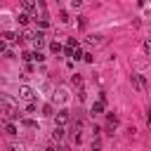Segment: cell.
<instances>
[{
	"label": "cell",
	"mask_w": 151,
	"mask_h": 151,
	"mask_svg": "<svg viewBox=\"0 0 151 151\" xmlns=\"http://www.w3.org/2000/svg\"><path fill=\"white\" fill-rule=\"evenodd\" d=\"M130 80H132V85H134L137 90H144V87H146V80H144V76H139V73H132Z\"/></svg>",
	"instance_id": "3957f363"
},
{
	"label": "cell",
	"mask_w": 151,
	"mask_h": 151,
	"mask_svg": "<svg viewBox=\"0 0 151 151\" xmlns=\"http://www.w3.org/2000/svg\"><path fill=\"white\" fill-rule=\"evenodd\" d=\"M9 151H24V146H21V144H12V146H9Z\"/></svg>",
	"instance_id": "d6986e66"
},
{
	"label": "cell",
	"mask_w": 151,
	"mask_h": 151,
	"mask_svg": "<svg viewBox=\"0 0 151 151\" xmlns=\"http://www.w3.org/2000/svg\"><path fill=\"white\" fill-rule=\"evenodd\" d=\"M5 40H17V35H14L12 31H7V33H5Z\"/></svg>",
	"instance_id": "e0dca14e"
},
{
	"label": "cell",
	"mask_w": 151,
	"mask_h": 151,
	"mask_svg": "<svg viewBox=\"0 0 151 151\" xmlns=\"http://www.w3.org/2000/svg\"><path fill=\"white\" fill-rule=\"evenodd\" d=\"M5 132H7L9 137H14V134H17V125H12V123H7V125H5Z\"/></svg>",
	"instance_id": "8fae6325"
},
{
	"label": "cell",
	"mask_w": 151,
	"mask_h": 151,
	"mask_svg": "<svg viewBox=\"0 0 151 151\" xmlns=\"http://www.w3.org/2000/svg\"><path fill=\"white\" fill-rule=\"evenodd\" d=\"M144 52H146V54H151V40H146V42H144Z\"/></svg>",
	"instance_id": "ac0fdd59"
},
{
	"label": "cell",
	"mask_w": 151,
	"mask_h": 151,
	"mask_svg": "<svg viewBox=\"0 0 151 151\" xmlns=\"http://www.w3.org/2000/svg\"><path fill=\"white\" fill-rule=\"evenodd\" d=\"M101 42H104V38H101V35H90V38H87V45H94V47H99Z\"/></svg>",
	"instance_id": "ba28073f"
},
{
	"label": "cell",
	"mask_w": 151,
	"mask_h": 151,
	"mask_svg": "<svg viewBox=\"0 0 151 151\" xmlns=\"http://www.w3.org/2000/svg\"><path fill=\"white\" fill-rule=\"evenodd\" d=\"M52 137H54L57 142H61V139H64V127H59V125H57V127H54V132H52Z\"/></svg>",
	"instance_id": "30bf717a"
},
{
	"label": "cell",
	"mask_w": 151,
	"mask_h": 151,
	"mask_svg": "<svg viewBox=\"0 0 151 151\" xmlns=\"http://www.w3.org/2000/svg\"><path fill=\"white\" fill-rule=\"evenodd\" d=\"M24 9H26V12H38V5L31 2V0H24Z\"/></svg>",
	"instance_id": "9c48e42d"
},
{
	"label": "cell",
	"mask_w": 151,
	"mask_h": 151,
	"mask_svg": "<svg viewBox=\"0 0 151 151\" xmlns=\"http://www.w3.org/2000/svg\"><path fill=\"white\" fill-rule=\"evenodd\" d=\"M54 118H57V125H59V127H64V125L68 123V118H71V116H68V111H66V109H61V111H57V116H54Z\"/></svg>",
	"instance_id": "5b68a950"
},
{
	"label": "cell",
	"mask_w": 151,
	"mask_h": 151,
	"mask_svg": "<svg viewBox=\"0 0 151 151\" xmlns=\"http://www.w3.org/2000/svg\"><path fill=\"white\" fill-rule=\"evenodd\" d=\"M33 59H35V61H42L45 54H42V52H33Z\"/></svg>",
	"instance_id": "9a60e30c"
},
{
	"label": "cell",
	"mask_w": 151,
	"mask_h": 151,
	"mask_svg": "<svg viewBox=\"0 0 151 151\" xmlns=\"http://www.w3.org/2000/svg\"><path fill=\"white\" fill-rule=\"evenodd\" d=\"M35 109H38V106H35V101H31V104H28V106H26V111H31V113H33V111H35Z\"/></svg>",
	"instance_id": "44dd1931"
},
{
	"label": "cell",
	"mask_w": 151,
	"mask_h": 151,
	"mask_svg": "<svg viewBox=\"0 0 151 151\" xmlns=\"http://www.w3.org/2000/svg\"><path fill=\"white\" fill-rule=\"evenodd\" d=\"M80 83H83V78H80V76L76 73V76H73V85H80Z\"/></svg>",
	"instance_id": "ffe728a7"
},
{
	"label": "cell",
	"mask_w": 151,
	"mask_h": 151,
	"mask_svg": "<svg viewBox=\"0 0 151 151\" xmlns=\"http://www.w3.org/2000/svg\"><path fill=\"white\" fill-rule=\"evenodd\" d=\"M33 97H35V90L33 87H28V85H19V99H24V101H33Z\"/></svg>",
	"instance_id": "7a4b0ae2"
},
{
	"label": "cell",
	"mask_w": 151,
	"mask_h": 151,
	"mask_svg": "<svg viewBox=\"0 0 151 151\" xmlns=\"http://www.w3.org/2000/svg\"><path fill=\"white\" fill-rule=\"evenodd\" d=\"M5 50H7V45H5V40H0V54H2Z\"/></svg>",
	"instance_id": "7402d4cb"
},
{
	"label": "cell",
	"mask_w": 151,
	"mask_h": 151,
	"mask_svg": "<svg viewBox=\"0 0 151 151\" xmlns=\"http://www.w3.org/2000/svg\"><path fill=\"white\" fill-rule=\"evenodd\" d=\"M28 19H31V17H28V14H26V12H21V14H19V19H17V21H19V24H21V26H26V24H28Z\"/></svg>",
	"instance_id": "7c38bea8"
},
{
	"label": "cell",
	"mask_w": 151,
	"mask_h": 151,
	"mask_svg": "<svg viewBox=\"0 0 151 151\" xmlns=\"http://www.w3.org/2000/svg\"><path fill=\"white\" fill-rule=\"evenodd\" d=\"M83 59H85V61H87V64H92V61H94V57H92V54H90V52H85V54H83Z\"/></svg>",
	"instance_id": "2e32d148"
},
{
	"label": "cell",
	"mask_w": 151,
	"mask_h": 151,
	"mask_svg": "<svg viewBox=\"0 0 151 151\" xmlns=\"http://www.w3.org/2000/svg\"><path fill=\"white\" fill-rule=\"evenodd\" d=\"M54 101L66 104V101H68V90H66V87H59V90L54 92Z\"/></svg>",
	"instance_id": "277c9868"
},
{
	"label": "cell",
	"mask_w": 151,
	"mask_h": 151,
	"mask_svg": "<svg viewBox=\"0 0 151 151\" xmlns=\"http://www.w3.org/2000/svg\"><path fill=\"white\" fill-rule=\"evenodd\" d=\"M61 151H71V146H61Z\"/></svg>",
	"instance_id": "603a6c76"
},
{
	"label": "cell",
	"mask_w": 151,
	"mask_h": 151,
	"mask_svg": "<svg viewBox=\"0 0 151 151\" xmlns=\"http://www.w3.org/2000/svg\"><path fill=\"white\" fill-rule=\"evenodd\" d=\"M0 106H5L7 118H19V113H17V99L12 94H0Z\"/></svg>",
	"instance_id": "6da1fadb"
},
{
	"label": "cell",
	"mask_w": 151,
	"mask_h": 151,
	"mask_svg": "<svg viewBox=\"0 0 151 151\" xmlns=\"http://www.w3.org/2000/svg\"><path fill=\"white\" fill-rule=\"evenodd\" d=\"M21 125H24V127H38L35 120H21Z\"/></svg>",
	"instance_id": "5bb4252c"
},
{
	"label": "cell",
	"mask_w": 151,
	"mask_h": 151,
	"mask_svg": "<svg viewBox=\"0 0 151 151\" xmlns=\"http://www.w3.org/2000/svg\"><path fill=\"white\" fill-rule=\"evenodd\" d=\"M33 42H35V47H38V52H40V47H45V35L38 31V33L33 35Z\"/></svg>",
	"instance_id": "8992f818"
},
{
	"label": "cell",
	"mask_w": 151,
	"mask_h": 151,
	"mask_svg": "<svg viewBox=\"0 0 151 151\" xmlns=\"http://www.w3.org/2000/svg\"><path fill=\"white\" fill-rule=\"evenodd\" d=\"M104 104H106V101H94L92 109H90V113H92V116H99V113L104 111Z\"/></svg>",
	"instance_id": "52a82bcc"
},
{
	"label": "cell",
	"mask_w": 151,
	"mask_h": 151,
	"mask_svg": "<svg viewBox=\"0 0 151 151\" xmlns=\"http://www.w3.org/2000/svg\"><path fill=\"white\" fill-rule=\"evenodd\" d=\"M50 50H52L54 54H59V52H61V42H50Z\"/></svg>",
	"instance_id": "4fadbf2b"
},
{
	"label": "cell",
	"mask_w": 151,
	"mask_h": 151,
	"mask_svg": "<svg viewBox=\"0 0 151 151\" xmlns=\"http://www.w3.org/2000/svg\"><path fill=\"white\" fill-rule=\"evenodd\" d=\"M0 113H2V106H0Z\"/></svg>",
	"instance_id": "d4e9b609"
},
{
	"label": "cell",
	"mask_w": 151,
	"mask_h": 151,
	"mask_svg": "<svg viewBox=\"0 0 151 151\" xmlns=\"http://www.w3.org/2000/svg\"><path fill=\"white\" fill-rule=\"evenodd\" d=\"M45 151H54V146H47V149H45Z\"/></svg>",
	"instance_id": "cb8c5ba5"
}]
</instances>
